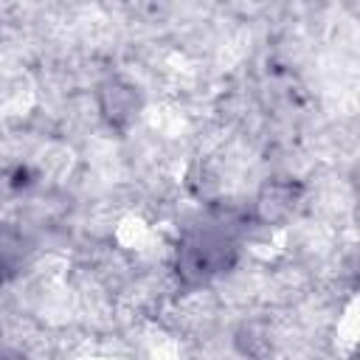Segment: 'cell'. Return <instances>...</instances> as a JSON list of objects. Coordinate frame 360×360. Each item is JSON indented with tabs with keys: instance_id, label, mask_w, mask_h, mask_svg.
Listing matches in <instances>:
<instances>
[{
	"instance_id": "6da1fadb",
	"label": "cell",
	"mask_w": 360,
	"mask_h": 360,
	"mask_svg": "<svg viewBox=\"0 0 360 360\" xmlns=\"http://www.w3.org/2000/svg\"><path fill=\"white\" fill-rule=\"evenodd\" d=\"M233 262V242L219 231H194L183 239L177 250V273L191 281L202 284L211 276L222 273Z\"/></svg>"
},
{
	"instance_id": "7a4b0ae2",
	"label": "cell",
	"mask_w": 360,
	"mask_h": 360,
	"mask_svg": "<svg viewBox=\"0 0 360 360\" xmlns=\"http://www.w3.org/2000/svg\"><path fill=\"white\" fill-rule=\"evenodd\" d=\"M98 110L101 118L112 127V129H127L135 124L138 112H141V93L135 84L124 82V79H107L104 84H98Z\"/></svg>"
},
{
	"instance_id": "3957f363",
	"label": "cell",
	"mask_w": 360,
	"mask_h": 360,
	"mask_svg": "<svg viewBox=\"0 0 360 360\" xmlns=\"http://www.w3.org/2000/svg\"><path fill=\"white\" fill-rule=\"evenodd\" d=\"M295 202H298V188L295 186H290V183H267L259 191L256 214L267 225H281L287 217H292Z\"/></svg>"
},
{
	"instance_id": "277c9868",
	"label": "cell",
	"mask_w": 360,
	"mask_h": 360,
	"mask_svg": "<svg viewBox=\"0 0 360 360\" xmlns=\"http://www.w3.org/2000/svg\"><path fill=\"white\" fill-rule=\"evenodd\" d=\"M0 360H25L20 352H0Z\"/></svg>"
}]
</instances>
